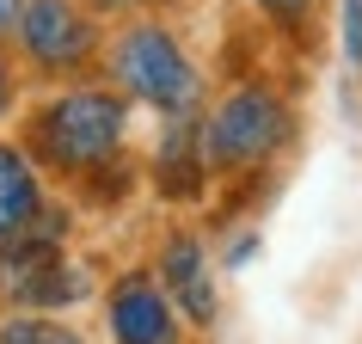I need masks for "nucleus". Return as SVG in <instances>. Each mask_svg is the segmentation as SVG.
I'll return each mask as SVG.
<instances>
[{"label": "nucleus", "mask_w": 362, "mask_h": 344, "mask_svg": "<svg viewBox=\"0 0 362 344\" xmlns=\"http://www.w3.org/2000/svg\"><path fill=\"white\" fill-rule=\"evenodd\" d=\"M129 148V98L117 86H62L31 111V154L43 166L86 178V172H111L117 154Z\"/></svg>", "instance_id": "f257e3e1"}, {"label": "nucleus", "mask_w": 362, "mask_h": 344, "mask_svg": "<svg viewBox=\"0 0 362 344\" xmlns=\"http://www.w3.org/2000/svg\"><path fill=\"white\" fill-rule=\"evenodd\" d=\"M105 56V74L129 105H148L160 117L197 111L203 105V68L185 50V38L172 31L160 13H135V19L117 25V38L98 50Z\"/></svg>", "instance_id": "f03ea898"}, {"label": "nucleus", "mask_w": 362, "mask_h": 344, "mask_svg": "<svg viewBox=\"0 0 362 344\" xmlns=\"http://www.w3.org/2000/svg\"><path fill=\"white\" fill-rule=\"evenodd\" d=\"M295 135V105L270 80H240L203 111V154L215 178H246L270 166Z\"/></svg>", "instance_id": "7ed1b4c3"}, {"label": "nucleus", "mask_w": 362, "mask_h": 344, "mask_svg": "<svg viewBox=\"0 0 362 344\" xmlns=\"http://www.w3.org/2000/svg\"><path fill=\"white\" fill-rule=\"evenodd\" d=\"M6 38L19 43V56L31 68H43V74H80L105 50L86 0H19Z\"/></svg>", "instance_id": "20e7f679"}, {"label": "nucleus", "mask_w": 362, "mask_h": 344, "mask_svg": "<svg viewBox=\"0 0 362 344\" xmlns=\"http://www.w3.org/2000/svg\"><path fill=\"white\" fill-rule=\"evenodd\" d=\"M111 338L117 344H185V314L172 307L160 277L129 270L111 283Z\"/></svg>", "instance_id": "39448f33"}, {"label": "nucleus", "mask_w": 362, "mask_h": 344, "mask_svg": "<svg viewBox=\"0 0 362 344\" xmlns=\"http://www.w3.org/2000/svg\"><path fill=\"white\" fill-rule=\"evenodd\" d=\"M160 289L172 295V307L185 314L191 326H215L221 314V295H215V270H209V252L197 234H172L166 246H160Z\"/></svg>", "instance_id": "423d86ee"}, {"label": "nucleus", "mask_w": 362, "mask_h": 344, "mask_svg": "<svg viewBox=\"0 0 362 344\" xmlns=\"http://www.w3.org/2000/svg\"><path fill=\"white\" fill-rule=\"evenodd\" d=\"M203 172H209V154H203V111H178L160 123L153 135V178L166 197H197L203 191Z\"/></svg>", "instance_id": "0eeeda50"}, {"label": "nucleus", "mask_w": 362, "mask_h": 344, "mask_svg": "<svg viewBox=\"0 0 362 344\" xmlns=\"http://www.w3.org/2000/svg\"><path fill=\"white\" fill-rule=\"evenodd\" d=\"M37 210H43L37 166H31L19 148H6V142H0V246H6L13 234L31 228V222H37Z\"/></svg>", "instance_id": "6e6552de"}, {"label": "nucleus", "mask_w": 362, "mask_h": 344, "mask_svg": "<svg viewBox=\"0 0 362 344\" xmlns=\"http://www.w3.org/2000/svg\"><path fill=\"white\" fill-rule=\"evenodd\" d=\"M0 344H80L62 320H43V314H13L0 326Z\"/></svg>", "instance_id": "1a4fd4ad"}, {"label": "nucleus", "mask_w": 362, "mask_h": 344, "mask_svg": "<svg viewBox=\"0 0 362 344\" xmlns=\"http://www.w3.org/2000/svg\"><path fill=\"white\" fill-rule=\"evenodd\" d=\"M252 13H264L276 31H307V19H313V0H246Z\"/></svg>", "instance_id": "9d476101"}, {"label": "nucleus", "mask_w": 362, "mask_h": 344, "mask_svg": "<svg viewBox=\"0 0 362 344\" xmlns=\"http://www.w3.org/2000/svg\"><path fill=\"white\" fill-rule=\"evenodd\" d=\"M338 50L350 68H362V0H338Z\"/></svg>", "instance_id": "9b49d317"}, {"label": "nucleus", "mask_w": 362, "mask_h": 344, "mask_svg": "<svg viewBox=\"0 0 362 344\" xmlns=\"http://www.w3.org/2000/svg\"><path fill=\"white\" fill-rule=\"evenodd\" d=\"M93 13H105V19H135V13H166V6H178V0H86Z\"/></svg>", "instance_id": "f8f14e48"}, {"label": "nucleus", "mask_w": 362, "mask_h": 344, "mask_svg": "<svg viewBox=\"0 0 362 344\" xmlns=\"http://www.w3.org/2000/svg\"><path fill=\"white\" fill-rule=\"evenodd\" d=\"M252 252H258V240H252V234H246V240H233V246H228V265L240 270V265H246V258H252Z\"/></svg>", "instance_id": "ddd939ff"}, {"label": "nucleus", "mask_w": 362, "mask_h": 344, "mask_svg": "<svg viewBox=\"0 0 362 344\" xmlns=\"http://www.w3.org/2000/svg\"><path fill=\"white\" fill-rule=\"evenodd\" d=\"M13 111V68H6V62H0V117Z\"/></svg>", "instance_id": "4468645a"}, {"label": "nucleus", "mask_w": 362, "mask_h": 344, "mask_svg": "<svg viewBox=\"0 0 362 344\" xmlns=\"http://www.w3.org/2000/svg\"><path fill=\"white\" fill-rule=\"evenodd\" d=\"M13 13H19V0H0V38L13 31Z\"/></svg>", "instance_id": "2eb2a0df"}]
</instances>
